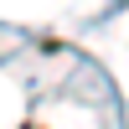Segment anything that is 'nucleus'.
<instances>
[{"label": "nucleus", "instance_id": "1", "mask_svg": "<svg viewBox=\"0 0 129 129\" xmlns=\"http://www.w3.org/2000/svg\"><path fill=\"white\" fill-rule=\"evenodd\" d=\"M31 129H36V124H31Z\"/></svg>", "mask_w": 129, "mask_h": 129}]
</instances>
